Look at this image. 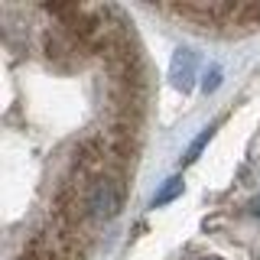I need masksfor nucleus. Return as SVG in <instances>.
<instances>
[{
    "label": "nucleus",
    "instance_id": "20e7f679",
    "mask_svg": "<svg viewBox=\"0 0 260 260\" xmlns=\"http://www.w3.org/2000/svg\"><path fill=\"white\" fill-rule=\"evenodd\" d=\"M211 137H215V127H205V130H202V134H199V137H195V140L189 143V150H185V156H182V162H185V166H189V162H195V159L202 156V150L208 146V140H211Z\"/></svg>",
    "mask_w": 260,
    "mask_h": 260
},
{
    "label": "nucleus",
    "instance_id": "7ed1b4c3",
    "mask_svg": "<svg viewBox=\"0 0 260 260\" xmlns=\"http://www.w3.org/2000/svg\"><path fill=\"white\" fill-rule=\"evenodd\" d=\"M185 189V182H182V176H173V179H166L162 182V189L150 199V208H162V205H169V202H176L179 195H182Z\"/></svg>",
    "mask_w": 260,
    "mask_h": 260
},
{
    "label": "nucleus",
    "instance_id": "423d86ee",
    "mask_svg": "<svg viewBox=\"0 0 260 260\" xmlns=\"http://www.w3.org/2000/svg\"><path fill=\"white\" fill-rule=\"evenodd\" d=\"M254 211H257V215H260V202H257V208H254Z\"/></svg>",
    "mask_w": 260,
    "mask_h": 260
},
{
    "label": "nucleus",
    "instance_id": "f257e3e1",
    "mask_svg": "<svg viewBox=\"0 0 260 260\" xmlns=\"http://www.w3.org/2000/svg\"><path fill=\"white\" fill-rule=\"evenodd\" d=\"M88 208H91L94 218H101V221H108L120 211V185L111 182V179H101V182L91 185V192H88Z\"/></svg>",
    "mask_w": 260,
    "mask_h": 260
},
{
    "label": "nucleus",
    "instance_id": "39448f33",
    "mask_svg": "<svg viewBox=\"0 0 260 260\" xmlns=\"http://www.w3.org/2000/svg\"><path fill=\"white\" fill-rule=\"evenodd\" d=\"M218 85H221V69H211V72H205V78H202V91L211 94Z\"/></svg>",
    "mask_w": 260,
    "mask_h": 260
},
{
    "label": "nucleus",
    "instance_id": "f03ea898",
    "mask_svg": "<svg viewBox=\"0 0 260 260\" xmlns=\"http://www.w3.org/2000/svg\"><path fill=\"white\" fill-rule=\"evenodd\" d=\"M195 52L192 49H176V55H173V65H169V78H173V88L176 91H189L192 88V81H195Z\"/></svg>",
    "mask_w": 260,
    "mask_h": 260
}]
</instances>
